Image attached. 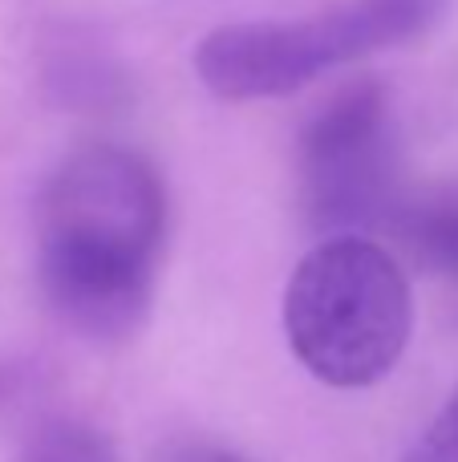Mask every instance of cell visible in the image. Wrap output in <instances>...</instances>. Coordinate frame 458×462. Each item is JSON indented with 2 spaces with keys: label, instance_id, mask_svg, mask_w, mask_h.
<instances>
[{
  "label": "cell",
  "instance_id": "1",
  "mask_svg": "<svg viewBox=\"0 0 458 462\" xmlns=\"http://www.w3.org/2000/svg\"><path fill=\"white\" fill-rule=\"evenodd\" d=\"M167 191L146 159L89 146L53 175L41 203V288L89 341H126L151 317Z\"/></svg>",
  "mask_w": 458,
  "mask_h": 462
},
{
  "label": "cell",
  "instance_id": "2",
  "mask_svg": "<svg viewBox=\"0 0 458 462\" xmlns=\"http://www.w3.org/2000/svg\"><path fill=\"white\" fill-rule=\"evenodd\" d=\"M410 325V280L370 236L325 239L284 288V337L300 365L333 390L381 382L406 353Z\"/></svg>",
  "mask_w": 458,
  "mask_h": 462
},
{
  "label": "cell",
  "instance_id": "3",
  "mask_svg": "<svg viewBox=\"0 0 458 462\" xmlns=\"http://www.w3.org/2000/svg\"><path fill=\"white\" fill-rule=\"evenodd\" d=\"M443 13L446 0H345L313 21L227 24L195 49V73L224 102L289 97L333 65L422 37Z\"/></svg>",
  "mask_w": 458,
  "mask_h": 462
},
{
  "label": "cell",
  "instance_id": "4",
  "mask_svg": "<svg viewBox=\"0 0 458 462\" xmlns=\"http://www.w3.org/2000/svg\"><path fill=\"white\" fill-rule=\"evenodd\" d=\"M300 208L316 231L370 236L398 224L402 199V138L394 106L378 81L333 94L300 134Z\"/></svg>",
  "mask_w": 458,
  "mask_h": 462
},
{
  "label": "cell",
  "instance_id": "5",
  "mask_svg": "<svg viewBox=\"0 0 458 462\" xmlns=\"http://www.w3.org/2000/svg\"><path fill=\"white\" fill-rule=\"evenodd\" d=\"M394 227L422 268L458 280V179L406 199Z\"/></svg>",
  "mask_w": 458,
  "mask_h": 462
},
{
  "label": "cell",
  "instance_id": "6",
  "mask_svg": "<svg viewBox=\"0 0 458 462\" xmlns=\"http://www.w3.org/2000/svg\"><path fill=\"white\" fill-rule=\"evenodd\" d=\"M24 462H118L110 439L86 422H49L32 434Z\"/></svg>",
  "mask_w": 458,
  "mask_h": 462
},
{
  "label": "cell",
  "instance_id": "7",
  "mask_svg": "<svg viewBox=\"0 0 458 462\" xmlns=\"http://www.w3.org/2000/svg\"><path fill=\"white\" fill-rule=\"evenodd\" d=\"M402 462H458V390L446 398V406L438 410V418L422 430V439Z\"/></svg>",
  "mask_w": 458,
  "mask_h": 462
},
{
  "label": "cell",
  "instance_id": "8",
  "mask_svg": "<svg viewBox=\"0 0 458 462\" xmlns=\"http://www.w3.org/2000/svg\"><path fill=\"white\" fill-rule=\"evenodd\" d=\"M162 462H248V458L232 455V450H224V447H183Z\"/></svg>",
  "mask_w": 458,
  "mask_h": 462
}]
</instances>
